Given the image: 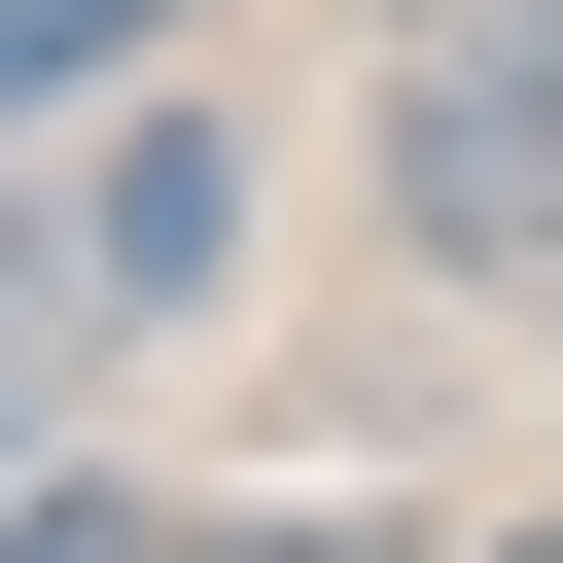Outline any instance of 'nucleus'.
Instances as JSON below:
<instances>
[{"mask_svg": "<svg viewBox=\"0 0 563 563\" xmlns=\"http://www.w3.org/2000/svg\"><path fill=\"white\" fill-rule=\"evenodd\" d=\"M387 246L422 282H563V0H422L387 35Z\"/></svg>", "mask_w": 563, "mask_h": 563, "instance_id": "obj_1", "label": "nucleus"}, {"mask_svg": "<svg viewBox=\"0 0 563 563\" xmlns=\"http://www.w3.org/2000/svg\"><path fill=\"white\" fill-rule=\"evenodd\" d=\"M211 282H246V141H211V106H176V70H141V106H106V141H70V317H106V352H141V317H211Z\"/></svg>", "mask_w": 563, "mask_h": 563, "instance_id": "obj_2", "label": "nucleus"}, {"mask_svg": "<svg viewBox=\"0 0 563 563\" xmlns=\"http://www.w3.org/2000/svg\"><path fill=\"white\" fill-rule=\"evenodd\" d=\"M106 317H70V246H0V493H35V387H70Z\"/></svg>", "mask_w": 563, "mask_h": 563, "instance_id": "obj_3", "label": "nucleus"}, {"mask_svg": "<svg viewBox=\"0 0 563 563\" xmlns=\"http://www.w3.org/2000/svg\"><path fill=\"white\" fill-rule=\"evenodd\" d=\"M0 563H176V528H141V493H0Z\"/></svg>", "mask_w": 563, "mask_h": 563, "instance_id": "obj_4", "label": "nucleus"}, {"mask_svg": "<svg viewBox=\"0 0 563 563\" xmlns=\"http://www.w3.org/2000/svg\"><path fill=\"white\" fill-rule=\"evenodd\" d=\"M176 563H352V528H176Z\"/></svg>", "mask_w": 563, "mask_h": 563, "instance_id": "obj_5", "label": "nucleus"}, {"mask_svg": "<svg viewBox=\"0 0 563 563\" xmlns=\"http://www.w3.org/2000/svg\"><path fill=\"white\" fill-rule=\"evenodd\" d=\"M493 563H563V493H528V528H493Z\"/></svg>", "mask_w": 563, "mask_h": 563, "instance_id": "obj_6", "label": "nucleus"}, {"mask_svg": "<svg viewBox=\"0 0 563 563\" xmlns=\"http://www.w3.org/2000/svg\"><path fill=\"white\" fill-rule=\"evenodd\" d=\"M528 317H563V282H528Z\"/></svg>", "mask_w": 563, "mask_h": 563, "instance_id": "obj_7", "label": "nucleus"}]
</instances>
